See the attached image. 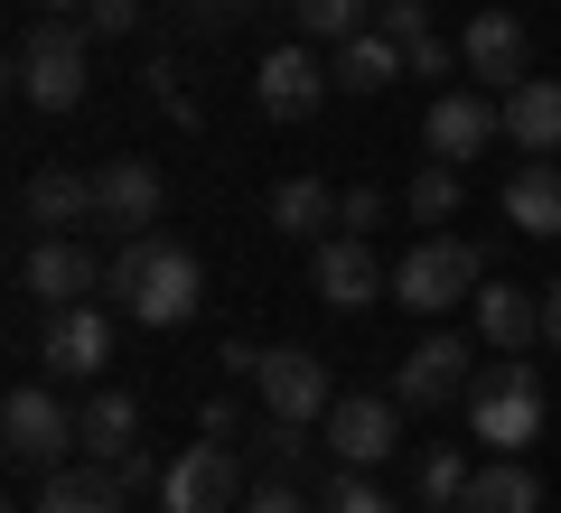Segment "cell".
Instances as JSON below:
<instances>
[{
	"label": "cell",
	"instance_id": "1",
	"mask_svg": "<svg viewBox=\"0 0 561 513\" xmlns=\"http://www.w3.org/2000/svg\"><path fill=\"white\" fill-rule=\"evenodd\" d=\"M103 290L131 308V327H187V317H197V299H206V261L187 253L179 234H122Z\"/></svg>",
	"mask_w": 561,
	"mask_h": 513
},
{
	"label": "cell",
	"instance_id": "2",
	"mask_svg": "<svg viewBox=\"0 0 561 513\" xmlns=\"http://www.w3.org/2000/svg\"><path fill=\"white\" fill-rule=\"evenodd\" d=\"M478 290H486V261H478V243H459V234H421L412 253L393 261V308L431 317V327H440L449 308H468Z\"/></svg>",
	"mask_w": 561,
	"mask_h": 513
},
{
	"label": "cell",
	"instance_id": "3",
	"mask_svg": "<svg viewBox=\"0 0 561 513\" xmlns=\"http://www.w3.org/2000/svg\"><path fill=\"white\" fill-rule=\"evenodd\" d=\"M94 66H84V20H47L20 38V103L28 113H76Z\"/></svg>",
	"mask_w": 561,
	"mask_h": 513
},
{
	"label": "cell",
	"instance_id": "4",
	"mask_svg": "<svg viewBox=\"0 0 561 513\" xmlns=\"http://www.w3.org/2000/svg\"><path fill=\"white\" fill-rule=\"evenodd\" d=\"M468 430H478V448H496V457L534 448V439H542V383L524 374L515 355H505L496 374L468 383Z\"/></svg>",
	"mask_w": 561,
	"mask_h": 513
},
{
	"label": "cell",
	"instance_id": "5",
	"mask_svg": "<svg viewBox=\"0 0 561 513\" xmlns=\"http://www.w3.org/2000/svg\"><path fill=\"white\" fill-rule=\"evenodd\" d=\"M0 439H10V467H28V476H57L66 448H84L76 411L57 401V383H20V393L0 401Z\"/></svg>",
	"mask_w": 561,
	"mask_h": 513
},
{
	"label": "cell",
	"instance_id": "6",
	"mask_svg": "<svg viewBox=\"0 0 561 513\" xmlns=\"http://www.w3.org/2000/svg\"><path fill=\"white\" fill-rule=\"evenodd\" d=\"M160 513H243V457L225 448V439L179 448L169 476H160Z\"/></svg>",
	"mask_w": 561,
	"mask_h": 513
},
{
	"label": "cell",
	"instance_id": "7",
	"mask_svg": "<svg viewBox=\"0 0 561 513\" xmlns=\"http://www.w3.org/2000/svg\"><path fill=\"white\" fill-rule=\"evenodd\" d=\"M309 290H319L337 317H365V308H383V299H393V271L365 253V234H328L319 253H309Z\"/></svg>",
	"mask_w": 561,
	"mask_h": 513
},
{
	"label": "cell",
	"instance_id": "8",
	"mask_svg": "<svg viewBox=\"0 0 561 513\" xmlns=\"http://www.w3.org/2000/svg\"><path fill=\"white\" fill-rule=\"evenodd\" d=\"M505 140V113L478 94V84H449V94H431V113H421V150L449 159V168H468L478 150H496Z\"/></svg>",
	"mask_w": 561,
	"mask_h": 513
},
{
	"label": "cell",
	"instance_id": "9",
	"mask_svg": "<svg viewBox=\"0 0 561 513\" xmlns=\"http://www.w3.org/2000/svg\"><path fill=\"white\" fill-rule=\"evenodd\" d=\"M38 364H47L57 383H94V374H113V317H103L94 299H76V308H47Z\"/></svg>",
	"mask_w": 561,
	"mask_h": 513
},
{
	"label": "cell",
	"instance_id": "10",
	"mask_svg": "<svg viewBox=\"0 0 561 513\" xmlns=\"http://www.w3.org/2000/svg\"><path fill=\"white\" fill-rule=\"evenodd\" d=\"M402 448V401L393 393H337L328 411V457L337 467H383Z\"/></svg>",
	"mask_w": 561,
	"mask_h": 513
},
{
	"label": "cell",
	"instance_id": "11",
	"mask_svg": "<svg viewBox=\"0 0 561 513\" xmlns=\"http://www.w3.org/2000/svg\"><path fill=\"white\" fill-rule=\"evenodd\" d=\"M253 393H262L272 420H328L337 411V383H328V364L309 355V346H272L262 374H253Z\"/></svg>",
	"mask_w": 561,
	"mask_h": 513
},
{
	"label": "cell",
	"instance_id": "12",
	"mask_svg": "<svg viewBox=\"0 0 561 513\" xmlns=\"http://www.w3.org/2000/svg\"><path fill=\"white\" fill-rule=\"evenodd\" d=\"M468 364H478V355H468V336L431 327V336L412 346V355H402V374H393V401H412V411H440V401H459L468 383H478Z\"/></svg>",
	"mask_w": 561,
	"mask_h": 513
},
{
	"label": "cell",
	"instance_id": "13",
	"mask_svg": "<svg viewBox=\"0 0 561 513\" xmlns=\"http://www.w3.org/2000/svg\"><path fill=\"white\" fill-rule=\"evenodd\" d=\"M103 271H113V261H94L76 234H38V243H28V261H20V290L47 299V308H76V299L103 290Z\"/></svg>",
	"mask_w": 561,
	"mask_h": 513
},
{
	"label": "cell",
	"instance_id": "14",
	"mask_svg": "<svg viewBox=\"0 0 561 513\" xmlns=\"http://www.w3.org/2000/svg\"><path fill=\"white\" fill-rule=\"evenodd\" d=\"M160 206H169V187H160L150 159L122 150V159H103V168H94V224H113V234H150Z\"/></svg>",
	"mask_w": 561,
	"mask_h": 513
},
{
	"label": "cell",
	"instance_id": "15",
	"mask_svg": "<svg viewBox=\"0 0 561 513\" xmlns=\"http://www.w3.org/2000/svg\"><path fill=\"white\" fill-rule=\"evenodd\" d=\"M328 84H337V75H328L309 47H272V57L253 66V103H262L272 121H309V113L328 103Z\"/></svg>",
	"mask_w": 561,
	"mask_h": 513
},
{
	"label": "cell",
	"instance_id": "16",
	"mask_svg": "<svg viewBox=\"0 0 561 513\" xmlns=\"http://www.w3.org/2000/svg\"><path fill=\"white\" fill-rule=\"evenodd\" d=\"M459 66L478 84H524V20L515 10H478V20H468V38H459Z\"/></svg>",
	"mask_w": 561,
	"mask_h": 513
},
{
	"label": "cell",
	"instance_id": "17",
	"mask_svg": "<svg viewBox=\"0 0 561 513\" xmlns=\"http://www.w3.org/2000/svg\"><path fill=\"white\" fill-rule=\"evenodd\" d=\"M505 140L515 150H534V159H561V84L552 75H524V84H505Z\"/></svg>",
	"mask_w": 561,
	"mask_h": 513
},
{
	"label": "cell",
	"instance_id": "18",
	"mask_svg": "<svg viewBox=\"0 0 561 513\" xmlns=\"http://www.w3.org/2000/svg\"><path fill=\"white\" fill-rule=\"evenodd\" d=\"M505 224L515 234H534V243H552L561 234V159H524L515 178H505Z\"/></svg>",
	"mask_w": 561,
	"mask_h": 513
},
{
	"label": "cell",
	"instance_id": "19",
	"mask_svg": "<svg viewBox=\"0 0 561 513\" xmlns=\"http://www.w3.org/2000/svg\"><path fill=\"white\" fill-rule=\"evenodd\" d=\"M76 439H84V457H94V467H122V457H140V401L103 383V393L76 411Z\"/></svg>",
	"mask_w": 561,
	"mask_h": 513
},
{
	"label": "cell",
	"instance_id": "20",
	"mask_svg": "<svg viewBox=\"0 0 561 513\" xmlns=\"http://www.w3.org/2000/svg\"><path fill=\"white\" fill-rule=\"evenodd\" d=\"M20 206L38 234H76V224H94V168H38Z\"/></svg>",
	"mask_w": 561,
	"mask_h": 513
},
{
	"label": "cell",
	"instance_id": "21",
	"mask_svg": "<svg viewBox=\"0 0 561 513\" xmlns=\"http://www.w3.org/2000/svg\"><path fill=\"white\" fill-rule=\"evenodd\" d=\"M468 308H478V336L496 346V355H524V346L542 336V299H534V290H515V280H486Z\"/></svg>",
	"mask_w": 561,
	"mask_h": 513
},
{
	"label": "cell",
	"instance_id": "22",
	"mask_svg": "<svg viewBox=\"0 0 561 513\" xmlns=\"http://www.w3.org/2000/svg\"><path fill=\"white\" fill-rule=\"evenodd\" d=\"M328 75L346 84V94H383L393 75H412V57H402L383 28H356V38H337V57H328Z\"/></svg>",
	"mask_w": 561,
	"mask_h": 513
},
{
	"label": "cell",
	"instance_id": "23",
	"mask_svg": "<svg viewBox=\"0 0 561 513\" xmlns=\"http://www.w3.org/2000/svg\"><path fill=\"white\" fill-rule=\"evenodd\" d=\"M38 513H122V476L94 467V457H66L57 476H38Z\"/></svg>",
	"mask_w": 561,
	"mask_h": 513
},
{
	"label": "cell",
	"instance_id": "24",
	"mask_svg": "<svg viewBox=\"0 0 561 513\" xmlns=\"http://www.w3.org/2000/svg\"><path fill=\"white\" fill-rule=\"evenodd\" d=\"M459 513H542V476L524 467V457H496V467H478V476H468Z\"/></svg>",
	"mask_w": 561,
	"mask_h": 513
},
{
	"label": "cell",
	"instance_id": "25",
	"mask_svg": "<svg viewBox=\"0 0 561 513\" xmlns=\"http://www.w3.org/2000/svg\"><path fill=\"white\" fill-rule=\"evenodd\" d=\"M272 224L300 243V234H319V224H337V197H328L319 178H280L272 187Z\"/></svg>",
	"mask_w": 561,
	"mask_h": 513
},
{
	"label": "cell",
	"instance_id": "26",
	"mask_svg": "<svg viewBox=\"0 0 561 513\" xmlns=\"http://www.w3.org/2000/svg\"><path fill=\"white\" fill-rule=\"evenodd\" d=\"M412 224H449L459 215V168H449V159H421V178H412Z\"/></svg>",
	"mask_w": 561,
	"mask_h": 513
},
{
	"label": "cell",
	"instance_id": "27",
	"mask_svg": "<svg viewBox=\"0 0 561 513\" xmlns=\"http://www.w3.org/2000/svg\"><path fill=\"white\" fill-rule=\"evenodd\" d=\"M290 10H300V28L309 38H356V28H375V0H290Z\"/></svg>",
	"mask_w": 561,
	"mask_h": 513
},
{
	"label": "cell",
	"instance_id": "28",
	"mask_svg": "<svg viewBox=\"0 0 561 513\" xmlns=\"http://www.w3.org/2000/svg\"><path fill=\"white\" fill-rule=\"evenodd\" d=\"M468 476H478V467H459V457H449V448H421L412 486H421V504H431V513H449V504H459V494H468Z\"/></svg>",
	"mask_w": 561,
	"mask_h": 513
},
{
	"label": "cell",
	"instance_id": "29",
	"mask_svg": "<svg viewBox=\"0 0 561 513\" xmlns=\"http://www.w3.org/2000/svg\"><path fill=\"white\" fill-rule=\"evenodd\" d=\"M375 28L402 47V57H412L421 38H440V28H431V0H375Z\"/></svg>",
	"mask_w": 561,
	"mask_h": 513
},
{
	"label": "cell",
	"instance_id": "30",
	"mask_svg": "<svg viewBox=\"0 0 561 513\" xmlns=\"http://www.w3.org/2000/svg\"><path fill=\"white\" fill-rule=\"evenodd\" d=\"M253 448L272 457V476H290V467H300V457H309V420H272V411H262Z\"/></svg>",
	"mask_w": 561,
	"mask_h": 513
},
{
	"label": "cell",
	"instance_id": "31",
	"mask_svg": "<svg viewBox=\"0 0 561 513\" xmlns=\"http://www.w3.org/2000/svg\"><path fill=\"white\" fill-rule=\"evenodd\" d=\"M319 513H393V494L365 486V467H346L337 486H328V504H319Z\"/></svg>",
	"mask_w": 561,
	"mask_h": 513
},
{
	"label": "cell",
	"instance_id": "32",
	"mask_svg": "<svg viewBox=\"0 0 561 513\" xmlns=\"http://www.w3.org/2000/svg\"><path fill=\"white\" fill-rule=\"evenodd\" d=\"M140 28V0H94L84 10V38H131Z\"/></svg>",
	"mask_w": 561,
	"mask_h": 513
},
{
	"label": "cell",
	"instance_id": "33",
	"mask_svg": "<svg viewBox=\"0 0 561 513\" xmlns=\"http://www.w3.org/2000/svg\"><path fill=\"white\" fill-rule=\"evenodd\" d=\"M243 513H319V504H309V494L290 486V476H272V486H253V494H243Z\"/></svg>",
	"mask_w": 561,
	"mask_h": 513
},
{
	"label": "cell",
	"instance_id": "34",
	"mask_svg": "<svg viewBox=\"0 0 561 513\" xmlns=\"http://www.w3.org/2000/svg\"><path fill=\"white\" fill-rule=\"evenodd\" d=\"M337 224H346V234H375V224H383V197H375V187H346V197H337Z\"/></svg>",
	"mask_w": 561,
	"mask_h": 513
},
{
	"label": "cell",
	"instance_id": "35",
	"mask_svg": "<svg viewBox=\"0 0 561 513\" xmlns=\"http://www.w3.org/2000/svg\"><path fill=\"white\" fill-rule=\"evenodd\" d=\"M234 430H243V411H234L225 393H206V401H197V439H225V448H234Z\"/></svg>",
	"mask_w": 561,
	"mask_h": 513
},
{
	"label": "cell",
	"instance_id": "36",
	"mask_svg": "<svg viewBox=\"0 0 561 513\" xmlns=\"http://www.w3.org/2000/svg\"><path fill=\"white\" fill-rule=\"evenodd\" d=\"M216 374H262V346H253V336H225V346H216Z\"/></svg>",
	"mask_w": 561,
	"mask_h": 513
},
{
	"label": "cell",
	"instance_id": "37",
	"mask_svg": "<svg viewBox=\"0 0 561 513\" xmlns=\"http://www.w3.org/2000/svg\"><path fill=\"white\" fill-rule=\"evenodd\" d=\"M449 66H459V47H449V38H421L412 47V75H449Z\"/></svg>",
	"mask_w": 561,
	"mask_h": 513
},
{
	"label": "cell",
	"instance_id": "38",
	"mask_svg": "<svg viewBox=\"0 0 561 513\" xmlns=\"http://www.w3.org/2000/svg\"><path fill=\"white\" fill-rule=\"evenodd\" d=\"M542 336H552V346H561V280H552V290H542Z\"/></svg>",
	"mask_w": 561,
	"mask_h": 513
},
{
	"label": "cell",
	"instance_id": "39",
	"mask_svg": "<svg viewBox=\"0 0 561 513\" xmlns=\"http://www.w3.org/2000/svg\"><path fill=\"white\" fill-rule=\"evenodd\" d=\"M47 10H57V20H84V10H94V0H47Z\"/></svg>",
	"mask_w": 561,
	"mask_h": 513
},
{
	"label": "cell",
	"instance_id": "40",
	"mask_svg": "<svg viewBox=\"0 0 561 513\" xmlns=\"http://www.w3.org/2000/svg\"><path fill=\"white\" fill-rule=\"evenodd\" d=\"M225 10H234V0H197V20H225Z\"/></svg>",
	"mask_w": 561,
	"mask_h": 513
},
{
	"label": "cell",
	"instance_id": "41",
	"mask_svg": "<svg viewBox=\"0 0 561 513\" xmlns=\"http://www.w3.org/2000/svg\"><path fill=\"white\" fill-rule=\"evenodd\" d=\"M421 513H431V504H421ZM449 513H459V504H449Z\"/></svg>",
	"mask_w": 561,
	"mask_h": 513
}]
</instances>
